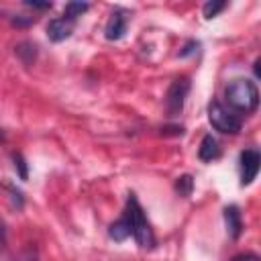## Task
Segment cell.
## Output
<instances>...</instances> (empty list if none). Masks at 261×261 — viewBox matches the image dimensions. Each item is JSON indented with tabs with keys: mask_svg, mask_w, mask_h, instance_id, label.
I'll return each instance as SVG.
<instances>
[{
	"mask_svg": "<svg viewBox=\"0 0 261 261\" xmlns=\"http://www.w3.org/2000/svg\"><path fill=\"white\" fill-rule=\"evenodd\" d=\"M88 8H90L88 2H67L63 8V18H69L75 22V18L82 16L84 12H88Z\"/></svg>",
	"mask_w": 261,
	"mask_h": 261,
	"instance_id": "7c38bea8",
	"label": "cell"
},
{
	"mask_svg": "<svg viewBox=\"0 0 261 261\" xmlns=\"http://www.w3.org/2000/svg\"><path fill=\"white\" fill-rule=\"evenodd\" d=\"M126 27H128V14H126L122 8H114L112 14H110L108 20H106L104 37H106L108 41H118V39L124 37Z\"/></svg>",
	"mask_w": 261,
	"mask_h": 261,
	"instance_id": "8992f818",
	"label": "cell"
},
{
	"mask_svg": "<svg viewBox=\"0 0 261 261\" xmlns=\"http://www.w3.org/2000/svg\"><path fill=\"white\" fill-rule=\"evenodd\" d=\"M8 192H10V200H12V206H16V208L20 210V208H22V204H24L22 192H20L18 188H14V186H8Z\"/></svg>",
	"mask_w": 261,
	"mask_h": 261,
	"instance_id": "e0dca14e",
	"label": "cell"
},
{
	"mask_svg": "<svg viewBox=\"0 0 261 261\" xmlns=\"http://www.w3.org/2000/svg\"><path fill=\"white\" fill-rule=\"evenodd\" d=\"M130 234H133L130 220H128V216L122 212V216H120L118 220H114V222L108 226V237H110L112 241H116V243H122V241H126Z\"/></svg>",
	"mask_w": 261,
	"mask_h": 261,
	"instance_id": "9c48e42d",
	"label": "cell"
},
{
	"mask_svg": "<svg viewBox=\"0 0 261 261\" xmlns=\"http://www.w3.org/2000/svg\"><path fill=\"white\" fill-rule=\"evenodd\" d=\"M35 20H37L35 16H27V14H16V16H12V18H10V22H12L14 27H18V29L31 27V24H33Z\"/></svg>",
	"mask_w": 261,
	"mask_h": 261,
	"instance_id": "2e32d148",
	"label": "cell"
},
{
	"mask_svg": "<svg viewBox=\"0 0 261 261\" xmlns=\"http://www.w3.org/2000/svg\"><path fill=\"white\" fill-rule=\"evenodd\" d=\"M224 96H226L228 106L243 114H251L259 106V90H257L255 82L245 80V77L232 80L224 88Z\"/></svg>",
	"mask_w": 261,
	"mask_h": 261,
	"instance_id": "6da1fadb",
	"label": "cell"
},
{
	"mask_svg": "<svg viewBox=\"0 0 261 261\" xmlns=\"http://www.w3.org/2000/svg\"><path fill=\"white\" fill-rule=\"evenodd\" d=\"M198 157H200V161H206V163L220 157L218 141L212 135H204L202 137V143H200V149H198Z\"/></svg>",
	"mask_w": 261,
	"mask_h": 261,
	"instance_id": "30bf717a",
	"label": "cell"
},
{
	"mask_svg": "<svg viewBox=\"0 0 261 261\" xmlns=\"http://www.w3.org/2000/svg\"><path fill=\"white\" fill-rule=\"evenodd\" d=\"M12 165H14V171L18 173L20 179L29 177V165H27V161H24V157L20 153H12Z\"/></svg>",
	"mask_w": 261,
	"mask_h": 261,
	"instance_id": "9a60e30c",
	"label": "cell"
},
{
	"mask_svg": "<svg viewBox=\"0 0 261 261\" xmlns=\"http://www.w3.org/2000/svg\"><path fill=\"white\" fill-rule=\"evenodd\" d=\"M4 247H6V224L0 216V251H4Z\"/></svg>",
	"mask_w": 261,
	"mask_h": 261,
	"instance_id": "44dd1931",
	"label": "cell"
},
{
	"mask_svg": "<svg viewBox=\"0 0 261 261\" xmlns=\"http://www.w3.org/2000/svg\"><path fill=\"white\" fill-rule=\"evenodd\" d=\"M161 133H163V135H181V133H184V126H177V124L165 126V128H161Z\"/></svg>",
	"mask_w": 261,
	"mask_h": 261,
	"instance_id": "7402d4cb",
	"label": "cell"
},
{
	"mask_svg": "<svg viewBox=\"0 0 261 261\" xmlns=\"http://www.w3.org/2000/svg\"><path fill=\"white\" fill-rule=\"evenodd\" d=\"M224 8H226V2H224V0H210V2H206V4L202 6V14H204V18H214V16H218Z\"/></svg>",
	"mask_w": 261,
	"mask_h": 261,
	"instance_id": "5bb4252c",
	"label": "cell"
},
{
	"mask_svg": "<svg viewBox=\"0 0 261 261\" xmlns=\"http://www.w3.org/2000/svg\"><path fill=\"white\" fill-rule=\"evenodd\" d=\"M126 216H128V220H130V228H133V237H135V241H137V245L141 247V249H153L155 247V232H153V228H151V224H149V220H147V214H145V210H143V206L139 204V200H137V196L135 194H128V198H126V206H124V210H122Z\"/></svg>",
	"mask_w": 261,
	"mask_h": 261,
	"instance_id": "7a4b0ae2",
	"label": "cell"
},
{
	"mask_svg": "<svg viewBox=\"0 0 261 261\" xmlns=\"http://www.w3.org/2000/svg\"><path fill=\"white\" fill-rule=\"evenodd\" d=\"M24 6L35 8V10H49L53 4H51V2H33V0H27V2H24Z\"/></svg>",
	"mask_w": 261,
	"mask_h": 261,
	"instance_id": "d6986e66",
	"label": "cell"
},
{
	"mask_svg": "<svg viewBox=\"0 0 261 261\" xmlns=\"http://www.w3.org/2000/svg\"><path fill=\"white\" fill-rule=\"evenodd\" d=\"M71 33H73V20H69V18L59 16V18H51L47 22V37L51 43H61V41L69 39Z\"/></svg>",
	"mask_w": 261,
	"mask_h": 261,
	"instance_id": "52a82bcc",
	"label": "cell"
},
{
	"mask_svg": "<svg viewBox=\"0 0 261 261\" xmlns=\"http://www.w3.org/2000/svg\"><path fill=\"white\" fill-rule=\"evenodd\" d=\"M230 261H261L255 253H241V255H237V257H232Z\"/></svg>",
	"mask_w": 261,
	"mask_h": 261,
	"instance_id": "ffe728a7",
	"label": "cell"
},
{
	"mask_svg": "<svg viewBox=\"0 0 261 261\" xmlns=\"http://www.w3.org/2000/svg\"><path fill=\"white\" fill-rule=\"evenodd\" d=\"M255 75H259V59L255 61Z\"/></svg>",
	"mask_w": 261,
	"mask_h": 261,
	"instance_id": "603a6c76",
	"label": "cell"
},
{
	"mask_svg": "<svg viewBox=\"0 0 261 261\" xmlns=\"http://www.w3.org/2000/svg\"><path fill=\"white\" fill-rule=\"evenodd\" d=\"M190 80L188 77H175L169 88H167V94H165V110H167V116H177L181 110H184V104H186V98L190 94Z\"/></svg>",
	"mask_w": 261,
	"mask_h": 261,
	"instance_id": "277c9868",
	"label": "cell"
},
{
	"mask_svg": "<svg viewBox=\"0 0 261 261\" xmlns=\"http://www.w3.org/2000/svg\"><path fill=\"white\" fill-rule=\"evenodd\" d=\"M0 141H4V130L0 128Z\"/></svg>",
	"mask_w": 261,
	"mask_h": 261,
	"instance_id": "cb8c5ba5",
	"label": "cell"
},
{
	"mask_svg": "<svg viewBox=\"0 0 261 261\" xmlns=\"http://www.w3.org/2000/svg\"><path fill=\"white\" fill-rule=\"evenodd\" d=\"M224 226H226V232L232 241H237L243 232V216H241V210L239 206L230 204L224 208Z\"/></svg>",
	"mask_w": 261,
	"mask_h": 261,
	"instance_id": "ba28073f",
	"label": "cell"
},
{
	"mask_svg": "<svg viewBox=\"0 0 261 261\" xmlns=\"http://www.w3.org/2000/svg\"><path fill=\"white\" fill-rule=\"evenodd\" d=\"M208 120L216 130H220L224 135H239V130L243 126L241 118L232 110H228L224 104H220L216 100L208 104Z\"/></svg>",
	"mask_w": 261,
	"mask_h": 261,
	"instance_id": "3957f363",
	"label": "cell"
},
{
	"mask_svg": "<svg viewBox=\"0 0 261 261\" xmlns=\"http://www.w3.org/2000/svg\"><path fill=\"white\" fill-rule=\"evenodd\" d=\"M198 47H200V43H198V41H188V43L184 45V49L179 51V57H188V55L196 53V51H198Z\"/></svg>",
	"mask_w": 261,
	"mask_h": 261,
	"instance_id": "ac0fdd59",
	"label": "cell"
},
{
	"mask_svg": "<svg viewBox=\"0 0 261 261\" xmlns=\"http://www.w3.org/2000/svg\"><path fill=\"white\" fill-rule=\"evenodd\" d=\"M173 188H175V192H177L181 198H188V196L192 194V190H194V177H192L190 173H184V175H179V177L175 179Z\"/></svg>",
	"mask_w": 261,
	"mask_h": 261,
	"instance_id": "4fadbf2b",
	"label": "cell"
},
{
	"mask_svg": "<svg viewBox=\"0 0 261 261\" xmlns=\"http://www.w3.org/2000/svg\"><path fill=\"white\" fill-rule=\"evenodd\" d=\"M261 155L257 149H245L239 157V171H241V186H249L259 173Z\"/></svg>",
	"mask_w": 261,
	"mask_h": 261,
	"instance_id": "5b68a950",
	"label": "cell"
},
{
	"mask_svg": "<svg viewBox=\"0 0 261 261\" xmlns=\"http://www.w3.org/2000/svg\"><path fill=\"white\" fill-rule=\"evenodd\" d=\"M14 53H16V57L20 59V63L22 65H33L35 61H37V45L35 43H31V41H22V43H18L16 47H14Z\"/></svg>",
	"mask_w": 261,
	"mask_h": 261,
	"instance_id": "8fae6325",
	"label": "cell"
}]
</instances>
